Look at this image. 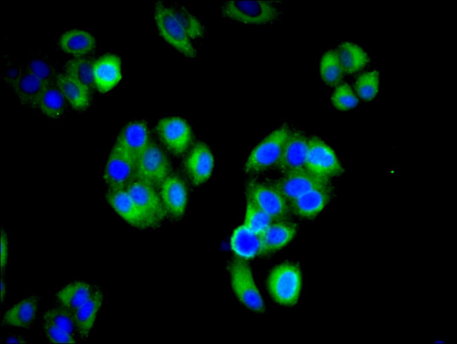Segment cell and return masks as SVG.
<instances>
[{
  "instance_id": "6da1fadb",
  "label": "cell",
  "mask_w": 457,
  "mask_h": 344,
  "mask_svg": "<svg viewBox=\"0 0 457 344\" xmlns=\"http://www.w3.org/2000/svg\"><path fill=\"white\" fill-rule=\"evenodd\" d=\"M153 18L162 38L187 58L197 53V43L205 36V29L189 10L175 2L157 1Z\"/></svg>"
},
{
  "instance_id": "7a4b0ae2",
  "label": "cell",
  "mask_w": 457,
  "mask_h": 344,
  "mask_svg": "<svg viewBox=\"0 0 457 344\" xmlns=\"http://www.w3.org/2000/svg\"><path fill=\"white\" fill-rule=\"evenodd\" d=\"M226 19L250 25L272 24L283 15L282 2L277 1H228L221 7Z\"/></svg>"
},
{
  "instance_id": "3957f363",
  "label": "cell",
  "mask_w": 457,
  "mask_h": 344,
  "mask_svg": "<svg viewBox=\"0 0 457 344\" xmlns=\"http://www.w3.org/2000/svg\"><path fill=\"white\" fill-rule=\"evenodd\" d=\"M290 130L284 124L262 140L250 152L244 166L245 172L255 174L276 167Z\"/></svg>"
},
{
  "instance_id": "277c9868",
  "label": "cell",
  "mask_w": 457,
  "mask_h": 344,
  "mask_svg": "<svg viewBox=\"0 0 457 344\" xmlns=\"http://www.w3.org/2000/svg\"><path fill=\"white\" fill-rule=\"evenodd\" d=\"M302 287V274L299 267L285 262L274 267L267 278L268 291L273 300L284 306L295 305Z\"/></svg>"
},
{
  "instance_id": "5b68a950",
  "label": "cell",
  "mask_w": 457,
  "mask_h": 344,
  "mask_svg": "<svg viewBox=\"0 0 457 344\" xmlns=\"http://www.w3.org/2000/svg\"><path fill=\"white\" fill-rule=\"evenodd\" d=\"M245 194L247 200L254 203L274 220L286 219L290 212L288 201L270 181H248Z\"/></svg>"
},
{
  "instance_id": "8992f818",
  "label": "cell",
  "mask_w": 457,
  "mask_h": 344,
  "mask_svg": "<svg viewBox=\"0 0 457 344\" xmlns=\"http://www.w3.org/2000/svg\"><path fill=\"white\" fill-rule=\"evenodd\" d=\"M228 271L232 289L239 301L254 312H263L264 302L250 266L241 259H235L230 263Z\"/></svg>"
},
{
  "instance_id": "52a82bcc",
  "label": "cell",
  "mask_w": 457,
  "mask_h": 344,
  "mask_svg": "<svg viewBox=\"0 0 457 344\" xmlns=\"http://www.w3.org/2000/svg\"><path fill=\"white\" fill-rule=\"evenodd\" d=\"M170 172L171 166L166 154L155 141L150 140L136 164L135 180L158 190Z\"/></svg>"
},
{
  "instance_id": "ba28073f",
  "label": "cell",
  "mask_w": 457,
  "mask_h": 344,
  "mask_svg": "<svg viewBox=\"0 0 457 344\" xmlns=\"http://www.w3.org/2000/svg\"><path fill=\"white\" fill-rule=\"evenodd\" d=\"M305 169L315 175L329 179L345 171L334 151L317 136L308 138Z\"/></svg>"
},
{
  "instance_id": "9c48e42d",
  "label": "cell",
  "mask_w": 457,
  "mask_h": 344,
  "mask_svg": "<svg viewBox=\"0 0 457 344\" xmlns=\"http://www.w3.org/2000/svg\"><path fill=\"white\" fill-rule=\"evenodd\" d=\"M155 131L165 148L176 157L185 153L192 142V129L188 123L179 117L160 119L156 125Z\"/></svg>"
},
{
  "instance_id": "30bf717a",
  "label": "cell",
  "mask_w": 457,
  "mask_h": 344,
  "mask_svg": "<svg viewBox=\"0 0 457 344\" xmlns=\"http://www.w3.org/2000/svg\"><path fill=\"white\" fill-rule=\"evenodd\" d=\"M135 164L122 150L113 145L103 177L108 190L125 189L135 180Z\"/></svg>"
},
{
  "instance_id": "8fae6325",
  "label": "cell",
  "mask_w": 457,
  "mask_h": 344,
  "mask_svg": "<svg viewBox=\"0 0 457 344\" xmlns=\"http://www.w3.org/2000/svg\"><path fill=\"white\" fill-rule=\"evenodd\" d=\"M270 182L288 202L311 190L330 185L329 179L315 175L306 169L283 174Z\"/></svg>"
},
{
  "instance_id": "7c38bea8",
  "label": "cell",
  "mask_w": 457,
  "mask_h": 344,
  "mask_svg": "<svg viewBox=\"0 0 457 344\" xmlns=\"http://www.w3.org/2000/svg\"><path fill=\"white\" fill-rule=\"evenodd\" d=\"M125 189L145 215L152 228L159 225L167 217L157 189L134 180Z\"/></svg>"
},
{
  "instance_id": "4fadbf2b",
  "label": "cell",
  "mask_w": 457,
  "mask_h": 344,
  "mask_svg": "<svg viewBox=\"0 0 457 344\" xmlns=\"http://www.w3.org/2000/svg\"><path fill=\"white\" fill-rule=\"evenodd\" d=\"M148 125L144 121H132L119 133L115 146L135 164L150 141Z\"/></svg>"
},
{
  "instance_id": "5bb4252c",
  "label": "cell",
  "mask_w": 457,
  "mask_h": 344,
  "mask_svg": "<svg viewBox=\"0 0 457 344\" xmlns=\"http://www.w3.org/2000/svg\"><path fill=\"white\" fill-rule=\"evenodd\" d=\"M214 164V157L209 146L204 142H198L184 159L183 167L190 181L197 186L207 181Z\"/></svg>"
},
{
  "instance_id": "9a60e30c",
  "label": "cell",
  "mask_w": 457,
  "mask_h": 344,
  "mask_svg": "<svg viewBox=\"0 0 457 344\" xmlns=\"http://www.w3.org/2000/svg\"><path fill=\"white\" fill-rule=\"evenodd\" d=\"M39 304L40 297L35 293L18 300L4 312L1 318V327L30 329L37 319Z\"/></svg>"
},
{
  "instance_id": "2e32d148",
  "label": "cell",
  "mask_w": 457,
  "mask_h": 344,
  "mask_svg": "<svg viewBox=\"0 0 457 344\" xmlns=\"http://www.w3.org/2000/svg\"><path fill=\"white\" fill-rule=\"evenodd\" d=\"M308 138L300 130H290L276 168L283 174L305 169Z\"/></svg>"
},
{
  "instance_id": "e0dca14e",
  "label": "cell",
  "mask_w": 457,
  "mask_h": 344,
  "mask_svg": "<svg viewBox=\"0 0 457 344\" xmlns=\"http://www.w3.org/2000/svg\"><path fill=\"white\" fill-rule=\"evenodd\" d=\"M166 216L181 218L187 205V189L184 181L177 175L170 174L158 189Z\"/></svg>"
},
{
  "instance_id": "ac0fdd59",
  "label": "cell",
  "mask_w": 457,
  "mask_h": 344,
  "mask_svg": "<svg viewBox=\"0 0 457 344\" xmlns=\"http://www.w3.org/2000/svg\"><path fill=\"white\" fill-rule=\"evenodd\" d=\"M105 198L117 215L131 226L140 229L152 228L126 189L108 190Z\"/></svg>"
},
{
  "instance_id": "d6986e66",
  "label": "cell",
  "mask_w": 457,
  "mask_h": 344,
  "mask_svg": "<svg viewBox=\"0 0 457 344\" xmlns=\"http://www.w3.org/2000/svg\"><path fill=\"white\" fill-rule=\"evenodd\" d=\"M332 196L330 185L316 188L288 202L290 210L302 218H314L326 207Z\"/></svg>"
},
{
  "instance_id": "ffe728a7",
  "label": "cell",
  "mask_w": 457,
  "mask_h": 344,
  "mask_svg": "<svg viewBox=\"0 0 457 344\" xmlns=\"http://www.w3.org/2000/svg\"><path fill=\"white\" fill-rule=\"evenodd\" d=\"M297 225L286 219L273 221L261 234L259 255H269L288 245L297 234Z\"/></svg>"
},
{
  "instance_id": "44dd1931",
  "label": "cell",
  "mask_w": 457,
  "mask_h": 344,
  "mask_svg": "<svg viewBox=\"0 0 457 344\" xmlns=\"http://www.w3.org/2000/svg\"><path fill=\"white\" fill-rule=\"evenodd\" d=\"M104 291L98 285L91 297L81 307L72 312L81 341L87 340L96 324L104 302Z\"/></svg>"
},
{
  "instance_id": "7402d4cb",
  "label": "cell",
  "mask_w": 457,
  "mask_h": 344,
  "mask_svg": "<svg viewBox=\"0 0 457 344\" xmlns=\"http://www.w3.org/2000/svg\"><path fill=\"white\" fill-rule=\"evenodd\" d=\"M98 286L84 280L69 281L57 291L53 298V305L72 312L91 297Z\"/></svg>"
},
{
  "instance_id": "603a6c76",
  "label": "cell",
  "mask_w": 457,
  "mask_h": 344,
  "mask_svg": "<svg viewBox=\"0 0 457 344\" xmlns=\"http://www.w3.org/2000/svg\"><path fill=\"white\" fill-rule=\"evenodd\" d=\"M93 73L95 87L101 93L113 89L122 79L121 60L112 53H107L94 60Z\"/></svg>"
},
{
  "instance_id": "cb8c5ba5",
  "label": "cell",
  "mask_w": 457,
  "mask_h": 344,
  "mask_svg": "<svg viewBox=\"0 0 457 344\" xmlns=\"http://www.w3.org/2000/svg\"><path fill=\"white\" fill-rule=\"evenodd\" d=\"M55 83L75 110L84 111L89 108L92 91L86 85L64 72H58Z\"/></svg>"
},
{
  "instance_id": "d4e9b609",
  "label": "cell",
  "mask_w": 457,
  "mask_h": 344,
  "mask_svg": "<svg viewBox=\"0 0 457 344\" xmlns=\"http://www.w3.org/2000/svg\"><path fill=\"white\" fill-rule=\"evenodd\" d=\"M46 84L24 66L13 89L20 103L27 108L37 109L39 97Z\"/></svg>"
},
{
  "instance_id": "484cf974",
  "label": "cell",
  "mask_w": 457,
  "mask_h": 344,
  "mask_svg": "<svg viewBox=\"0 0 457 344\" xmlns=\"http://www.w3.org/2000/svg\"><path fill=\"white\" fill-rule=\"evenodd\" d=\"M58 46L64 53L74 57L85 56L94 50L96 40L88 31L72 29L61 34Z\"/></svg>"
},
{
  "instance_id": "4316f807",
  "label": "cell",
  "mask_w": 457,
  "mask_h": 344,
  "mask_svg": "<svg viewBox=\"0 0 457 344\" xmlns=\"http://www.w3.org/2000/svg\"><path fill=\"white\" fill-rule=\"evenodd\" d=\"M66 102L55 82L46 84L39 97L37 109L49 119L58 120L64 115Z\"/></svg>"
},
{
  "instance_id": "83f0119b",
  "label": "cell",
  "mask_w": 457,
  "mask_h": 344,
  "mask_svg": "<svg viewBox=\"0 0 457 344\" xmlns=\"http://www.w3.org/2000/svg\"><path fill=\"white\" fill-rule=\"evenodd\" d=\"M231 247L233 252L240 259L254 258L259 255V236L243 224L233 231L231 238Z\"/></svg>"
},
{
  "instance_id": "f1b7e54d",
  "label": "cell",
  "mask_w": 457,
  "mask_h": 344,
  "mask_svg": "<svg viewBox=\"0 0 457 344\" xmlns=\"http://www.w3.org/2000/svg\"><path fill=\"white\" fill-rule=\"evenodd\" d=\"M335 51L343 72L347 74L357 72L369 62L367 53L355 43L342 42Z\"/></svg>"
},
{
  "instance_id": "f546056e",
  "label": "cell",
  "mask_w": 457,
  "mask_h": 344,
  "mask_svg": "<svg viewBox=\"0 0 457 344\" xmlns=\"http://www.w3.org/2000/svg\"><path fill=\"white\" fill-rule=\"evenodd\" d=\"M26 68L45 84L55 82L58 74L53 58L41 50L33 51L26 61Z\"/></svg>"
},
{
  "instance_id": "4dcf8cb0",
  "label": "cell",
  "mask_w": 457,
  "mask_h": 344,
  "mask_svg": "<svg viewBox=\"0 0 457 344\" xmlns=\"http://www.w3.org/2000/svg\"><path fill=\"white\" fill-rule=\"evenodd\" d=\"M94 63V60L86 56L73 57L65 63L64 73L78 79L93 91L96 88L93 73Z\"/></svg>"
},
{
  "instance_id": "1f68e13d",
  "label": "cell",
  "mask_w": 457,
  "mask_h": 344,
  "mask_svg": "<svg viewBox=\"0 0 457 344\" xmlns=\"http://www.w3.org/2000/svg\"><path fill=\"white\" fill-rule=\"evenodd\" d=\"M41 319L50 321L81 341L74 317L70 311L53 304L51 307L42 312Z\"/></svg>"
},
{
  "instance_id": "d6a6232c",
  "label": "cell",
  "mask_w": 457,
  "mask_h": 344,
  "mask_svg": "<svg viewBox=\"0 0 457 344\" xmlns=\"http://www.w3.org/2000/svg\"><path fill=\"white\" fill-rule=\"evenodd\" d=\"M343 73L336 51H326L320 62V75L323 81L329 86H335L342 79Z\"/></svg>"
},
{
  "instance_id": "836d02e7",
  "label": "cell",
  "mask_w": 457,
  "mask_h": 344,
  "mask_svg": "<svg viewBox=\"0 0 457 344\" xmlns=\"http://www.w3.org/2000/svg\"><path fill=\"white\" fill-rule=\"evenodd\" d=\"M380 85V74L370 70L361 74L356 79L354 89L356 95L363 101H369L377 95Z\"/></svg>"
},
{
  "instance_id": "e575fe53",
  "label": "cell",
  "mask_w": 457,
  "mask_h": 344,
  "mask_svg": "<svg viewBox=\"0 0 457 344\" xmlns=\"http://www.w3.org/2000/svg\"><path fill=\"white\" fill-rule=\"evenodd\" d=\"M273 221L265 212L247 200L244 225L252 232L261 234Z\"/></svg>"
},
{
  "instance_id": "d590c367",
  "label": "cell",
  "mask_w": 457,
  "mask_h": 344,
  "mask_svg": "<svg viewBox=\"0 0 457 344\" xmlns=\"http://www.w3.org/2000/svg\"><path fill=\"white\" fill-rule=\"evenodd\" d=\"M331 102L333 106L342 111H346L355 108L359 103L358 98L347 83L337 85L331 96Z\"/></svg>"
},
{
  "instance_id": "8d00e7d4",
  "label": "cell",
  "mask_w": 457,
  "mask_h": 344,
  "mask_svg": "<svg viewBox=\"0 0 457 344\" xmlns=\"http://www.w3.org/2000/svg\"><path fill=\"white\" fill-rule=\"evenodd\" d=\"M41 327L46 340L52 343H77L79 339L50 321L41 319Z\"/></svg>"
},
{
  "instance_id": "74e56055",
  "label": "cell",
  "mask_w": 457,
  "mask_h": 344,
  "mask_svg": "<svg viewBox=\"0 0 457 344\" xmlns=\"http://www.w3.org/2000/svg\"><path fill=\"white\" fill-rule=\"evenodd\" d=\"M1 274L5 276L9 262V242L8 235L4 229L1 231Z\"/></svg>"
},
{
  "instance_id": "f35d334b",
  "label": "cell",
  "mask_w": 457,
  "mask_h": 344,
  "mask_svg": "<svg viewBox=\"0 0 457 344\" xmlns=\"http://www.w3.org/2000/svg\"><path fill=\"white\" fill-rule=\"evenodd\" d=\"M24 66L15 63H8L3 75L4 82L13 87L23 70Z\"/></svg>"
},
{
  "instance_id": "ab89813d",
  "label": "cell",
  "mask_w": 457,
  "mask_h": 344,
  "mask_svg": "<svg viewBox=\"0 0 457 344\" xmlns=\"http://www.w3.org/2000/svg\"><path fill=\"white\" fill-rule=\"evenodd\" d=\"M4 342L6 343H27V340L26 338L20 334H10L4 339Z\"/></svg>"
},
{
  "instance_id": "60d3db41",
  "label": "cell",
  "mask_w": 457,
  "mask_h": 344,
  "mask_svg": "<svg viewBox=\"0 0 457 344\" xmlns=\"http://www.w3.org/2000/svg\"><path fill=\"white\" fill-rule=\"evenodd\" d=\"M6 293H7V289H6V280H5V276L1 275V306L5 302L6 298Z\"/></svg>"
}]
</instances>
